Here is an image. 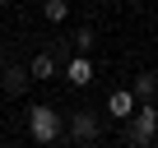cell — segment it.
<instances>
[{"mask_svg":"<svg viewBox=\"0 0 158 148\" xmlns=\"http://www.w3.org/2000/svg\"><path fill=\"white\" fill-rule=\"evenodd\" d=\"M28 134H33V143H42V148H51V143H60V134H65V116L56 111V107H33L28 111Z\"/></svg>","mask_w":158,"mask_h":148,"instance_id":"cell-1","label":"cell"},{"mask_svg":"<svg viewBox=\"0 0 158 148\" xmlns=\"http://www.w3.org/2000/svg\"><path fill=\"white\" fill-rule=\"evenodd\" d=\"M158 139V107L153 102H139L135 116L126 120V148H149Z\"/></svg>","mask_w":158,"mask_h":148,"instance_id":"cell-2","label":"cell"},{"mask_svg":"<svg viewBox=\"0 0 158 148\" xmlns=\"http://www.w3.org/2000/svg\"><path fill=\"white\" fill-rule=\"evenodd\" d=\"M65 130H70L74 143H84V148H89V143H98V134H102V116H98V111H74Z\"/></svg>","mask_w":158,"mask_h":148,"instance_id":"cell-3","label":"cell"},{"mask_svg":"<svg viewBox=\"0 0 158 148\" xmlns=\"http://www.w3.org/2000/svg\"><path fill=\"white\" fill-rule=\"evenodd\" d=\"M65 79H70L74 88H89V84H93V60H89V51H74V56L65 60Z\"/></svg>","mask_w":158,"mask_h":148,"instance_id":"cell-4","label":"cell"},{"mask_svg":"<svg viewBox=\"0 0 158 148\" xmlns=\"http://www.w3.org/2000/svg\"><path fill=\"white\" fill-rule=\"evenodd\" d=\"M135 107H139V97H135L130 88H112V93H107V111H112L116 120H130Z\"/></svg>","mask_w":158,"mask_h":148,"instance_id":"cell-5","label":"cell"},{"mask_svg":"<svg viewBox=\"0 0 158 148\" xmlns=\"http://www.w3.org/2000/svg\"><path fill=\"white\" fill-rule=\"evenodd\" d=\"M28 84H33V74H28V65H5V79H0V93H10V97H19V93H28Z\"/></svg>","mask_w":158,"mask_h":148,"instance_id":"cell-6","label":"cell"},{"mask_svg":"<svg viewBox=\"0 0 158 148\" xmlns=\"http://www.w3.org/2000/svg\"><path fill=\"white\" fill-rule=\"evenodd\" d=\"M56 69H60V65H56L51 51H37V56L28 60V74H33V79H56Z\"/></svg>","mask_w":158,"mask_h":148,"instance_id":"cell-7","label":"cell"},{"mask_svg":"<svg viewBox=\"0 0 158 148\" xmlns=\"http://www.w3.org/2000/svg\"><path fill=\"white\" fill-rule=\"evenodd\" d=\"M42 19L47 23H65L70 19V0H42Z\"/></svg>","mask_w":158,"mask_h":148,"instance_id":"cell-8","label":"cell"},{"mask_svg":"<svg viewBox=\"0 0 158 148\" xmlns=\"http://www.w3.org/2000/svg\"><path fill=\"white\" fill-rule=\"evenodd\" d=\"M130 93H135L139 102H153V93H158V79H153V74H135V84H130Z\"/></svg>","mask_w":158,"mask_h":148,"instance_id":"cell-9","label":"cell"},{"mask_svg":"<svg viewBox=\"0 0 158 148\" xmlns=\"http://www.w3.org/2000/svg\"><path fill=\"white\" fill-rule=\"evenodd\" d=\"M93 42H98V37H93V28H79V33L70 37V46H74V51H93Z\"/></svg>","mask_w":158,"mask_h":148,"instance_id":"cell-10","label":"cell"},{"mask_svg":"<svg viewBox=\"0 0 158 148\" xmlns=\"http://www.w3.org/2000/svg\"><path fill=\"white\" fill-rule=\"evenodd\" d=\"M5 5H10V0H0V10H5Z\"/></svg>","mask_w":158,"mask_h":148,"instance_id":"cell-11","label":"cell"},{"mask_svg":"<svg viewBox=\"0 0 158 148\" xmlns=\"http://www.w3.org/2000/svg\"><path fill=\"white\" fill-rule=\"evenodd\" d=\"M149 148H158V139H153V143H149Z\"/></svg>","mask_w":158,"mask_h":148,"instance_id":"cell-12","label":"cell"},{"mask_svg":"<svg viewBox=\"0 0 158 148\" xmlns=\"http://www.w3.org/2000/svg\"><path fill=\"white\" fill-rule=\"evenodd\" d=\"M130 5H135V0H130Z\"/></svg>","mask_w":158,"mask_h":148,"instance_id":"cell-13","label":"cell"}]
</instances>
